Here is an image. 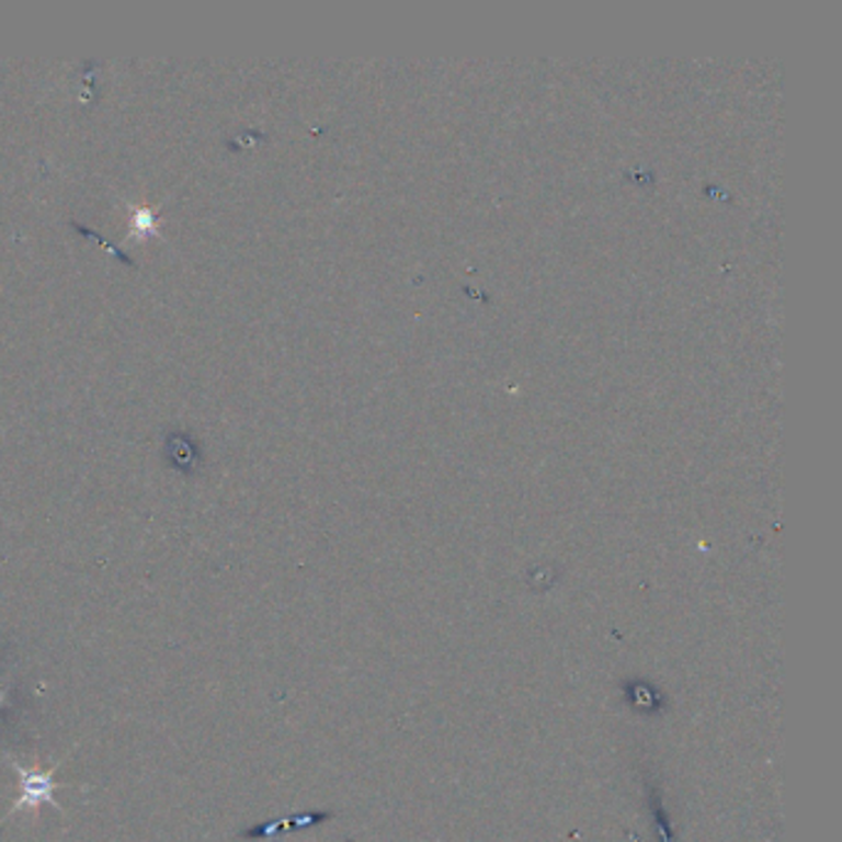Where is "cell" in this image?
<instances>
[{
  "mask_svg": "<svg viewBox=\"0 0 842 842\" xmlns=\"http://www.w3.org/2000/svg\"><path fill=\"white\" fill-rule=\"evenodd\" d=\"M13 769L18 771V783H21V796H18L13 810L8 812V816H13V812H25L31 810L33 816L37 818V812H41V808L45 806H53L57 810H62L60 803L55 800V788H57V781H55V771L60 769V763H55L53 769L47 771H31L21 766L18 761H11Z\"/></svg>",
  "mask_w": 842,
  "mask_h": 842,
  "instance_id": "cell-1",
  "label": "cell"
},
{
  "mask_svg": "<svg viewBox=\"0 0 842 842\" xmlns=\"http://www.w3.org/2000/svg\"><path fill=\"white\" fill-rule=\"evenodd\" d=\"M166 457L183 475H191L201 463V450L189 433H173L166 437Z\"/></svg>",
  "mask_w": 842,
  "mask_h": 842,
  "instance_id": "cell-2",
  "label": "cell"
},
{
  "mask_svg": "<svg viewBox=\"0 0 842 842\" xmlns=\"http://www.w3.org/2000/svg\"><path fill=\"white\" fill-rule=\"evenodd\" d=\"M75 228L77 230H80L82 235H90V238H94V240H100V242H104L106 244V248H110L114 254H116V258H120V260H124V262H129L132 264V260L129 258H126V252H122L120 248H116V244H112V242H106V240H102V235L100 232H94V230H90V228H87V225H80V223H75Z\"/></svg>",
  "mask_w": 842,
  "mask_h": 842,
  "instance_id": "cell-3",
  "label": "cell"
}]
</instances>
